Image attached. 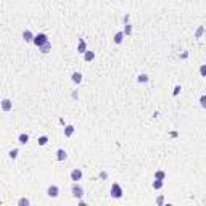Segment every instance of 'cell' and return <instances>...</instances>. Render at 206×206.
<instances>
[{"instance_id": "6da1fadb", "label": "cell", "mask_w": 206, "mask_h": 206, "mask_svg": "<svg viewBox=\"0 0 206 206\" xmlns=\"http://www.w3.org/2000/svg\"><path fill=\"white\" fill-rule=\"evenodd\" d=\"M71 195L76 198V200H79L84 197V187L79 184V182H73V185H71Z\"/></svg>"}, {"instance_id": "7a4b0ae2", "label": "cell", "mask_w": 206, "mask_h": 206, "mask_svg": "<svg viewBox=\"0 0 206 206\" xmlns=\"http://www.w3.org/2000/svg\"><path fill=\"white\" fill-rule=\"evenodd\" d=\"M48 42V35L47 34H44V32H39V34H35L34 35V39H32V44L35 45V47H42L44 44H47Z\"/></svg>"}, {"instance_id": "3957f363", "label": "cell", "mask_w": 206, "mask_h": 206, "mask_svg": "<svg viewBox=\"0 0 206 206\" xmlns=\"http://www.w3.org/2000/svg\"><path fill=\"white\" fill-rule=\"evenodd\" d=\"M110 195H111V198H116V200L122 198V187L118 182H115L110 188Z\"/></svg>"}, {"instance_id": "277c9868", "label": "cell", "mask_w": 206, "mask_h": 206, "mask_svg": "<svg viewBox=\"0 0 206 206\" xmlns=\"http://www.w3.org/2000/svg\"><path fill=\"white\" fill-rule=\"evenodd\" d=\"M45 193H47L48 198H56L60 195V187H58V185H55V184H51V185L47 187V192H45Z\"/></svg>"}, {"instance_id": "5b68a950", "label": "cell", "mask_w": 206, "mask_h": 206, "mask_svg": "<svg viewBox=\"0 0 206 206\" xmlns=\"http://www.w3.org/2000/svg\"><path fill=\"white\" fill-rule=\"evenodd\" d=\"M0 108H2L5 113L12 111V110H13V101L10 100V98H3L2 101H0Z\"/></svg>"}, {"instance_id": "8992f818", "label": "cell", "mask_w": 206, "mask_h": 206, "mask_svg": "<svg viewBox=\"0 0 206 206\" xmlns=\"http://www.w3.org/2000/svg\"><path fill=\"white\" fill-rule=\"evenodd\" d=\"M69 177H71V180H73V182H79V180L82 179V171H81L79 168H76V169H73V171H71Z\"/></svg>"}, {"instance_id": "52a82bcc", "label": "cell", "mask_w": 206, "mask_h": 206, "mask_svg": "<svg viewBox=\"0 0 206 206\" xmlns=\"http://www.w3.org/2000/svg\"><path fill=\"white\" fill-rule=\"evenodd\" d=\"M82 55H84V61H87V63H92L95 60V51H92V50H85Z\"/></svg>"}, {"instance_id": "ba28073f", "label": "cell", "mask_w": 206, "mask_h": 206, "mask_svg": "<svg viewBox=\"0 0 206 206\" xmlns=\"http://www.w3.org/2000/svg\"><path fill=\"white\" fill-rule=\"evenodd\" d=\"M32 39H34V34L31 32L29 29H24V31H23V40H24V42L31 44V42H32Z\"/></svg>"}, {"instance_id": "9c48e42d", "label": "cell", "mask_w": 206, "mask_h": 206, "mask_svg": "<svg viewBox=\"0 0 206 206\" xmlns=\"http://www.w3.org/2000/svg\"><path fill=\"white\" fill-rule=\"evenodd\" d=\"M124 32H122V31H119V32H116L115 34V37H113V42H115L116 45H121L122 44V40H124Z\"/></svg>"}, {"instance_id": "30bf717a", "label": "cell", "mask_w": 206, "mask_h": 206, "mask_svg": "<svg viewBox=\"0 0 206 206\" xmlns=\"http://www.w3.org/2000/svg\"><path fill=\"white\" fill-rule=\"evenodd\" d=\"M66 158H68V153H66V150H63V148H58V150H56V159H58V161H66Z\"/></svg>"}, {"instance_id": "8fae6325", "label": "cell", "mask_w": 206, "mask_h": 206, "mask_svg": "<svg viewBox=\"0 0 206 206\" xmlns=\"http://www.w3.org/2000/svg\"><path fill=\"white\" fill-rule=\"evenodd\" d=\"M71 81H73L74 84H77V85H79L81 82H82V74L79 73V71H74V73L71 74Z\"/></svg>"}, {"instance_id": "7c38bea8", "label": "cell", "mask_w": 206, "mask_h": 206, "mask_svg": "<svg viewBox=\"0 0 206 206\" xmlns=\"http://www.w3.org/2000/svg\"><path fill=\"white\" fill-rule=\"evenodd\" d=\"M74 131H76V127H74L73 124H68V126H65L63 134H65V137H71V135L74 134Z\"/></svg>"}, {"instance_id": "4fadbf2b", "label": "cell", "mask_w": 206, "mask_h": 206, "mask_svg": "<svg viewBox=\"0 0 206 206\" xmlns=\"http://www.w3.org/2000/svg\"><path fill=\"white\" fill-rule=\"evenodd\" d=\"M87 50V44L84 39H79V42H77V53H84Z\"/></svg>"}, {"instance_id": "5bb4252c", "label": "cell", "mask_w": 206, "mask_h": 206, "mask_svg": "<svg viewBox=\"0 0 206 206\" xmlns=\"http://www.w3.org/2000/svg\"><path fill=\"white\" fill-rule=\"evenodd\" d=\"M39 50H40V53H44V55H47V53H50V50H51V42L48 40L47 44H44L42 47H39Z\"/></svg>"}, {"instance_id": "9a60e30c", "label": "cell", "mask_w": 206, "mask_h": 206, "mask_svg": "<svg viewBox=\"0 0 206 206\" xmlns=\"http://www.w3.org/2000/svg\"><path fill=\"white\" fill-rule=\"evenodd\" d=\"M18 142L21 143V145H26V143L29 142V135H28L26 132H21V134L18 135Z\"/></svg>"}, {"instance_id": "2e32d148", "label": "cell", "mask_w": 206, "mask_h": 206, "mask_svg": "<svg viewBox=\"0 0 206 206\" xmlns=\"http://www.w3.org/2000/svg\"><path fill=\"white\" fill-rule=\"evenodd\" d=\"M137 82L138 84H147V82H150V77H148V74H138Z\"/></svg>"}, {"instance_id": "e0dca14e", "label": "cell", "mask_w": 206, "mask_h": 206, "mask_svg": "<svg viewBox=\"0 0 206 206\" xmlns=\"http://www.w3.org/2000/svg\"><path fill=\"white\" fill-rule=\"evenodd\" d=\"M151 187H153L154 190H161V188L164 187V180H158V179H154V180H153V184H151Z\"/></svg>"}, {"instance_id": "ac0fdd59", "label": "cell", "mask_w": 206, "mask_h": 206, "mask_svg": "<svg viewBox=\"0 0 206 206\" xmlns=\"http://www.w3.org/2000/svg\"><path fill=\"white\" fill-rule=\"evenodd\" d=\"M122 32H124V35H131V34H132V24H131V23H126V24H124V29H122Z\"/></svg>"}, {"instance_id": "d6986e66", "label": "cell", "mask_w": 206, "mask_h": 206, "mask_svg": "<svg viewBox=\"0 0 206 206\" xmlns=\"http://www.w3.org/2000/svg\"><path fill=\"white\" fill-rule=\"evenodd\" d=\"M37 142H39L40 147H45V145L48 143V137H47V135H40V137L37 138Z\"/></svg>"}, {"instance_id": "ffe728a7", "label": "cell", "mask_w": 206, "mask_h": 206, "mask_svg": "<svg viewBox=\"0 0 206 206\" xmlns=\"http://www.w3.org/2000/svg\"><path fill=\"white\" fill-rule=\"evenodd\" d=\"M18 153H19L18 148H13V150H10V151H8V156H10V159H16V158H18Z\"/></svg>"}, {"instance_id": "44dd1931", "label": "cell", "mask_w": 206, "mask_h": 206, "mask_svg": "<svg viewBox=\"0 0 206 206\" xmlns=\"http://www.w3.org/2000/svg\"><path fill=\"white\" fill-rule=\"evenodd\" d=\"M29 204H31V201H29V198H26V197L18 200V206H29Z\"/></svg>"}, {"instance_id": "7402d4cb", "label": "cell", "mask_w": 206, "mask_h": 206, "mask_svg": "<svg viewBox=\"0 0 206 206\" xmlns=\"http://www.w3.org/2000/svg\"><path fill=\"white\" fill-rule=\"evenodd\" d=\"M154 179L164 180V179H166V172H164V171H156V172H154Z\"/></svg>"}, {"instance_id": "603a6c76", "label": "cell", "mask_w": 206, "mask_h": 206, "mask_svg": "<svg viewBox=\"0 0 206 206\" xmlns=\"http://www.w3.org/2000/svg\"><path fill=\"white\" fill-rule=\"evenodd\" d=\"M203 32H204V26H200V28L197 29V32H195V37H197V39H201Z\"/></svg>"}, {"instance_id": "cb8c5ba5", "label": "cell", "mask_w": 206, "mask_h": 206, "mask_svg": "<svg viewBox=\"0 0 206 206\" xmlns=\"http://www.w3.org/2000/svg\"><path fill=\"white\" fill-rule=\"evenodd\" d=\"M180 90H182V87H180V85H176V87H174V90H172V95L177 97V95L180 94Z\"/></svg>"}, {"instance_id": "d4e9b609", "label": "cell", "mask_w": 206, "mask_h": 206, "mask_svg": "<svg viewBox=\"0 0 206 206\" xmlns=\"http://www.w3.org/2000/svg\"><path fill=\"white\" fill-rule=\"evenodd\" d=\"M200 105H201V108H206V95L200 97Z\"/></svg>"}, {"instance_id": "484cf974", "label": "cell", "mask_w": 206, "mask_h": 206, "mask_svg": "<svg viewBox=\"0 0 206 206\" xmlns=\"http://www.w3.org/2000/svg\"><path fill=\"white\" fill-rule=\"evenodd\" d=\"M200 74H201V76H206V65H201V66H200Z\"/></svg>"}, {"instance_id": "4316f807", "label": "cell", "mask_w": 206, "mask_h": 206, "mask_svg": "<svg viewBox=\"0 0 206 206\" xmlns=\"http://www.w3.org/2000/svg\"><path fill=\"white\" fill-rule=\"evenodd\" d=\"M163 203H164V197H158V198H156V204L161 206Z\"/></svg>"}, {"instance_id": "83f0119b", "label": "cell", "mask_w": 206, "mask_h": 206, "mask_svg": "<svg viewBox=\"0 0 206 206\" xmlns=\"http://www.w3.org/2000/svg\"><path fill=\"white\" fill-rule=\"evenodd\" d=\"M98 177H100V179H106V177H108V172H105V171H101V172L98 174Z\"/></svg>"}, {"instance_id": "f1b7e54d", "label": "cell", "mask_w": 206, "mask_h": 206, "mask_svg": "<svg viewBox=\"0 0 206 206\" xmlns=\"http://www.w3.org/2000/svg\"><path fill=\"white\" fill-rule=\"evenodd\" d=\"M122 21H124V24H126V23H129V13H127V15H124V18H122Z\"/></svg>"}]
</instances>
